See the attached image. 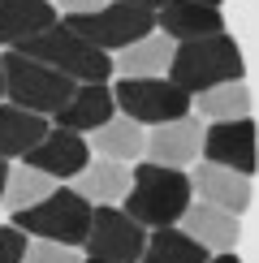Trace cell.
<instances>
[{"mask_svg":"<svg viewBox=\"0 0 259 263\" xmlns=\"http://www.w3.org/2000/svg\"><path fill=\"white\" fill-rule=\"evenodd\" d=\"M156 30L169 43H194L225 30V17L216 5H199V0H169L164 9H156Z\"/></svg>","mask_w":259,"mask_h":263,"instance_id":"13","label":"cell"},{"mask_svg":"<svg viewBox=\"0 0 259 263\" xmlns=\"http://www.w3.org/2000/svg\"><path fill=\"white\" fill-rule=\"evenodd\" d=\"M91 212H95V207L86 203L73 185H57L43 203L17 212L13 224L30 237V242H57V246L82 250L86 233H91Z\"/></svg>","mask_w":259,"mask_h":263,"instance_id":"4","label":"cell"},{"mask_svg":"<svg viewBox=\"0 0 259 263\" xmlns=\"http://www.w3.org/2000/svg\"><path fill=\"white\" fill-rule=\"evenodd\" d=\"M91 147H86V138L82 134H73V129H57L52 125L48 134H43V142L35 151H30L22 164H30V168H39L43 177H52V181H78V173L91 164Z\"/></svg>","mask_w":259,"mask_h":263,"instance_id":"11","label":"cell"},{"mask_svg":"<svg viewBox=\"0 0 259 263\" xmlns=\"http://www.w3.org/2000/svg\"><path fill=\"white\" fill-rule=\"evenodd\" d=\"M173 48L177 43H169L164 35H147L138 43H130V48H121L113 57V69L121 73V78H164L169 65H173Z\"/></svg>","mask_w":259,"mask_h":263,"instance_id":"20","label":"cell"},{"mask_svg":"<svg viewBox=\"0 0 259 263\" xmlns=\"http://www.w3.org/2000/svg\"><path fill=\"white\" fill-rule=\"evenodd\" d=\"M26 246H30V237L17 224H0V263H22Z\"/></svg>","mask_w":259,"mask_h":263,"instance_id":"25","label":"cell"},{"mask_svg":"<svg viewBox=\"0 0 259 263\" xmlns=\"http://www.w3.org/2000/svg\"><path fill=\"white\" fill-rule=\"evenodd\" d=\"M190 190H194V203L220 207V212H229V216H242L246 207H251V177L229 173V168H216L208 160H199L190 168Z\"/></svg>","mask_w":259,"mask_h":263,"instance_id":"12","label":"cell"},{"mask_svg":"<svg viewBox=\"0 0 259 263\" xmlns=\"http://www.w3.org/2000/svg\"><path fill=\"white\" fill-rule=\"evenodd\" d=\"M52 129L48 117H35L26 108L0 100V160H26Z\"/></svg>","mask_w":259,"mask_h":263,"instance_id":"17","label":"cell"},{"mask_svg":"<svg viewBox=\"0 0 259 263\" xmlns=\"http://www.w3.org/2000/svg\"><path fill=\"white\" fill-rule=\"evenodd\" d=\"M86 147H91V156H100V160L130 164V160H143L147 156V129L117 112L108 125H100L95 134H86Z\"/></svg>","mask_w":259,"mask_h":263,"instance_id":"19","label":"cell"},{"mask_svg":"<svg viewBox=\"0 0 259 263\" xmlns=\"http://www.w3.org/2000/svg\"><path fill=\"white\" fill-rule=\"evenodd\" d=\"M199 5H216V9H220V0H199Z\"/></svg>","mask_w":259,"mask_h":263,"instance_id":"32","label":"cell"},{"mask_svg":"<svg viewBox=\"0 0 259 263\" xmlns=\"http://www.w3.org/2000/svg\"><path fill=\"white\" fill-rule=\"evenodd\" d=\"M65 26L73 30L78 39H86L91 48L117 57L130 43L156 35V13L151 9H138V5H125V0H108L100 13H86V17H61Z\"/></svg>","mask_w":259,"mask_h":263,"instance_id":"7","label":"cell"},{"mask_svg":"<svg viewBox=\"0 0 259 263\" xmlns=\"http://www.w3.org/2000/svg\"><path fill=\"white\" fill-rule=\"evenodd\" d=\"M125 5H138V9H151V13H156V9H164L169 0H125Z\"/></svg>","mask_w":259,"mask_h":263,"instance_id":"27","label":"cell"},{"mask_svg":"<svg viewBox=\"0 0 259 263\" xmlns=\"http://www.w3.org/2000/svg\"><path fill=\"white\" fill-rule=\"evenodd\" d=\"M113 100H117V112L130 117V121L143 125V129L181 121V117H190V104H194L169 78H121L113 86Z\"/></svg>","mask_w":259,"mask_h":263,"instance_id":"6","label":"cell"},{"mask_svg":"<svg viewBox=\"0 0 259 263\" xmlns=\"http://www.w3.org/2000/svg\"><path fill=\"white\" fill-rule=\"evenodd\" d=\"M82 263H108V259H95V255H82Z\"/></svg>","mask_w":259,"mask_h":263,"instance_id":"31","label":"cell"},{"mask_svg":"<svg viewBox=\"0 0 259 263\" xmlns=\"http://www.w3.org/2000/svg\"><path fill=\"white\" fill-rule=\"evenodd\" d=\"M22 57H35L39 65H48V69H57L61 78H69L73 86H82V82H108L113 78V57L100 48H91L86 39H78L65 22H57V26H48L43 35L35 39H26L22 48Z\"/></svg>","mask_w":259,"mask_h":263,"instance_id":"3","label":"cell"},{"mask_svg":"<svg viewBox=\"0 0 259 263\" xmlns=\"http://www.w3.org/2000/svg\"><path fill=\"white\" fill-rule=\"evenodd\" d=\"M164 78L177 82L194 100V95L212 91V86H220V82L242 78V52H237V43L225 35V30L220 35H208V39H194V43H177Z\"/></svg>","mask_w":259,"mask_h":263,"instance_id":"2","label":"cell"},{"mask_svg":"<svg viewBox=\"0 0 259 263\" xmlns=\"http://www.w3.org/2000/svg\"><path fill=\"white\" fill-rule=\"evenodd\" d=\"M52 190H57V181L43 177V173L30 168V164L9 168V185H5V207H9V216H17V212H26V207L43 203Z\"/></svg>","mask_w":259,"mask_h":263,"instance_id":"23","label":"cell"},{"mask_svg":"<svg viewBox=\"0 0 259 263\" xmlns=\"http://www.w3.org/2000/svg\"><path fill=\"white\" fill-rule=\"evenodd\" d=\"M130 181H134L130 164L91 160V164H86V168L78 173L73 190H78L91 207H121V203H125V194H130Z\"/></svg>","mask_w":259,"mask_h":263,"instance_id":"18","label":"cell"},{"mask_svg":"<svg viewBox=\"0 0 259 263\" xmlns=\"http://www.w3.org/2000/svg\"><path fill=\"white\" fill-rule=\"evenodd\" d=\"M22 263H82V255L73 246H57V242H30Z\"/></svg>","mask_w":259,"mask_h":263,"instance_id":"24","label":"cell"},{"mask_svg":"<svg viewBox=\"0 0 259 263\" xmlns=\"http://www.w3.org/2000/svg\"><path fill=\"white\" fill-rule=\"evenodd\" d=\"M203 263H237V255H208Z\"/></svg>","mask_w":259,"mask_h":263,"instance_id":"29","label":"cell"},{"mask_svg":"<svg viewBox=\"0 0 259 263\" xmlns=\"http://www.w3.org/2000/svg\"><path fill=\"white\" fill-rule=\"evenodd\" d=\"M203 125L199 117H181V121H169V125H156L147 129V156L151 164H164V168H194L203 156Z\"/></svg>","mask_w":259,"mask_h":263,"instance_id":"10","label":"cell"},{"mask_svg":"<svg viewBox=\"0 0 259 263\" xmlns=\"http://www.w3.org/2000/svg\"><path fill=\"white\" fill-rule=\"evenodd\" d=\"M177 229L186 237H194L208 255H229L237 246V237H242V220L229 216V212H220V207H208V203H190Z\"/></svg>","mask_w":259,"mask_h":263,"instance_id":"15","label":"cell"},{"mask_svg":"<svg viewBox=\"0 0 259 263\" xmlns=\"http://www.w3.org/2000/svg\"><path fill=\"white\" fill-rule=\"evenodd\" d=\"M203 259H208V250L173 224V229H151L138 263H203Z\"/></svg>","mask_w":259,"mask_h":263,"instance_id":"22","label":"cell"},{"mask_svg":"<svg viewBox=\"0 0 259 263\" xmlns=\"http://www.w3.org/2000/svg\"><path fill=\"white\" fill-rule=\"evenodd\" d=\"M108 0H52V9H57L61 17H86V13H100Z\"/></svg>","mask_w":259,"mask_h":263,"instance_id":"26","label":"cell"},{"mask_svg":"<svg viewBox=\"0 0 259 263\" xmlns=\"http://www.w3.org/2000/svg\"><path fill=\"white\" fill-rule=\"evenodd\" d=\"M5 185H9V160H0V203H5Z\"/></svg>","mask_w":259,"mask_h":263,"instance_id":"28","label":"cell"},{"mask_svg":"<svg viewBox=\"0 0 259 263\" xmlns=\"http://www.w3.org/2000/svg\"><path fill=\"white\" fill-rule=\"evenodd\" d=\"M0 100H5V65H0Z\"/></svg>","mask_w":259,"mask_h":263,"instance_id":"30","label":"cell"},{"mask_svg":"<svg viewBox=\"0 0 259 263\" xmlns=\"http://www.w3.org/2000/svg\"><path fill=\"white\" fill-rule=\"evenodd\" d=\"M216 164V168H229V173H242V177H251L255 173V121L246 117V121H216L203 129V156Z\"/></svg>","mask_w":259,"mask_h":263,"instance_id":"9","label":"cell"},{"mask_svg":"<svg viewBox=\"0 0 259 263\" xmlns=\"http://www.w3.org/2000/svg\"><path fill=\"white\" fill-rule=\"evenodd\" d=\"M117 117V100H113V86L108 82H82L78 91L65 100V108L52 117L57 129H73V134H95L100 125H108Z\"/></svg>","mask_w":259,"mask_h":263,"instance_id":"14","label":"cell"},{"mask_svg":"<svg viewBox=\"0 0 259 263\" xmlns=\"http://www.w3.org/2000/svg\"><path fill=\"white\" fill-rule=\"evenodd\" d=\"M147 246V229L134 224L121 207H95L91 212V233H86L82 250L108 263H138Z\"/></svg>","mask_w":259,"mask_h":263,"instance_id":"8","label":"cell"},{"mask_svg":"<svg viewBox=\"0 0 259 263\" xmlns=\"http://www.w3.org/2000/svg\"><path fill=\"white\" fill-rule=\"evenodd\" d=\"M57 22L61 13L52 9V0H0V48L13 52Z\"/></svg>","mask_w":259,"mask_h":263,"instance_id":"16","label":"cell"},{"mask_svg":"<svg viewBox=\"0 0 259 263\" xmlns=\"http://www.w3.org/2000/svg\"><path fill=\"white\" fill-rule=\"evenodd\" d=\"M194 112L199 117H208V121H246L251 117V91H246V82L237 78V82H220V86H212V91H203V95H194Z\"/></svg>","mask_w":259,"mask_h":263,"instance_id":"21","label":"cell"},{"mask_svg":"<svg viewBox=\"0 0 259 263\" xmlns=\"http://www.w3.org/2000/svg\"><path fill=\"white\" fill-rule=\"evenodd\" d=\"M134 173V181H130V194L121 203V212L130 216L134 224H143L147 233L151 229H173L181 224V216H186V207L194 203V190H190V173L181 168H164V164H151L143 160Z\"/></svg>","mask_w":259,"mask_h":263,"instance_id":"1","label":"cell"},{"mask_svg":"<svg viewBox=\"0 0 259 263\" xmlns=\"http://www.w3.org/2000/svg\"><path fill=\"white\" fill-rule=\"evenodd\" d=\"M0 65H5V100L35 117H48V121L78 91L69 78H61L57 69L39 65L35 57H22V52H0Z\"/></svg>","mask_w":259,"mask_h":263,"instance_id":"5","label":"cell"}]
</instances>
